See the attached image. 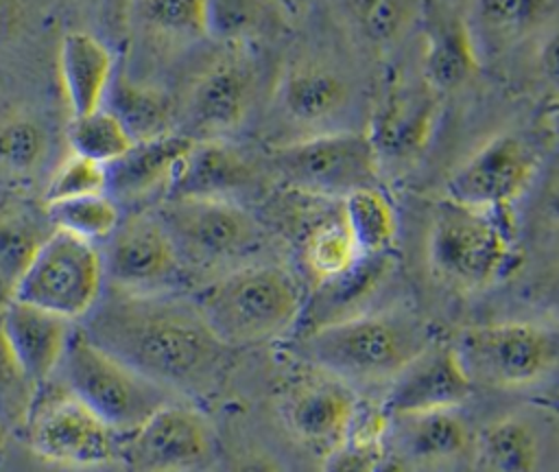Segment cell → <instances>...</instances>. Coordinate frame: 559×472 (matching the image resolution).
Listing matches in <instances>:
<instances>
[{
	"label": "cell",
	"mask_w": 559,
	"mask_h": 472,
	"mask_svg": "<svg viewBox=\"0 0 559 472\" xmlns=\"http://www.w3.org/2000/svg\"><path fill=\"white\" fill-rule=\"evenodd\" d=\"M81 330L105 352L183 396L216 391L234 363V347L205 323L197 304L173 293L140 295L103 291Z\"/></svg>",
	"instance_id": "1"
},
{
	"label": "cell",
	"mask_w": 559,
	"mask_h": 472,
	"mask_svg": "<svg viewBox=\"0 0 559 472\" xmlns=\"http://www.w3.org/2000/svg\"><path fill=\"white\" fill-rule=\"evenodd\" d=\"M437 334L408 308L367 310L293 337V354L343 382L391 380Z\"/></svg>",
	"instance_id": "2"
},
{
	"label": "cell",
	"mask_w": 559,
	"mask_h": 472,
	"mask_svg": "<svg viewBox=\"0 0 559 472\" xmlns=\"http://www.w3.org/2000/svg\"><path fill=\"white\" fill-rule=\"evenodd\" d=\"M522 264L518 219L463 205L448 197L432 203L426 229L430 278L454 293H485Z\"/></svg>",
	"instance_id": "3"
},
{
	"label": "cell",
	"mask_w": 559,
	"mask_h": 472,
	"mask_svg": "<svg viewBox=\"0 0 559 472\" xmlns=\"http://www.w3.org/2000/svg\"><path fill=\"white\" fill-rule=\"evenodd\" d=\"M304 299L288 267L260 260L223 271L192 297L212 332L234 350L293 334Z\"/></svg>",
	"instance_id": "4"
},
{
	"label": "cell",
	"mask_w": 559,
	"mask_h": 472,
	"mask_svg": "<svg viewBox=\"0 0 559 472\" xmlns=\"http://www.w3.org/2000/svg\"><path fill=\"white\" fill-rule=\"evenodd\" d=\"M362 92L358 76L341 55L304 46L280 63L266 96L269 122L282 133L277 142L362 129L358 118ZM275 144V142H273Z\"/></svg>",
	"instance_id": "5"
},
{
	"label": "cell",
	"mask_w": 559,
	"mask_h": 472,
	"mask_svg": "<svg viewBox=\"0 0 559 472\" xmlns=\"http://www.w3.org/2000/svg\"><path fill=\"white\" fill-rule=\"evenodd\" d=\"M266 173L306 199L343 201L356 190L380 186V164L365 129H347L269 144Z\"/></svg>",
	"instance_id": "6"
},
{
	"label": "cell",
	"mask_w": 559,
	"mask_h": 472,
	"mask_svg": "<svg viewBox=\"0 0 559 472\" xmlns=\"http://www.w3.org/2000/svg\"><path fill=\"white\" fill-rule=\"evenodd\" d=\"M548 140L546 127H513L489 135L452 168L441 197L518 219L515 208L528 197L546 162Z\"/></svg>",
	"instance_id": "7"
},
{
	"label": "cell",
	"mask_w": 559,
	"mask_h": 472,
	"mask_svg": "<svg viewBox=\"0 0 559 472\" xmlns=\"http://www.w3.org/2000/svg\"><path fill=\"white\" fill-rule=\"evenodd\" d=\"M450 343L474 387L520 389L559 367V328L533 319L465 326Z\"/></svg>",
	"instance_id": "8"
},
{
	"label": "cell",
	"mask_w": 559,
	"mask_h": 472,
	"mask_svg": "<svg viewBox=\"0 0 559 472\" xmlns=\"http://www.w3.org/2000/svg\"><path fill=\"white\" fill-rule=\"evenodd\" d=\"M155 216L186 267L234 269L251 262L266 240L260 219L231 199L166 197Z\"/></svg>",
	"instance_id": "9"
},
{
	"label": "cell",
	"mask_w": 559,
	"mask_h": 472,
	"mask_svg": "<svg viewBox=\"0 0 559 472\" xmlns=\"http://www.w3.org/2000/svg\"><path fill=\"white\" fill-rule=\"evenodd\" d=\"M378 96L371 101L365 131L378 155L380 170H408L428 151L443 98L424 79L417 57L393 59Z\"/></svg>",
	"instance_id": "10"
},
{
	"label": "cell",
	"mask_w": 559,
	"mask_h": 472,
	"mask_svg": "<svg viewBox=\"0 0 559 472\" xmlns=\"http://www.w3.org/2000/svg\"><path fill=\"white\" fill-rule=\"evenodd\" d=\"M59 367L70 393L116 433L135 428L162 404L175 400L170 391L90 341L81 326L74 328Z\"/></svg>",
	"instance_id": "11"
},
{
	"label": "cell",
	"mask_w": 559,
	"mask_h": 472,
	"mask_svg": "<svg viewBox=\"0 0 559 472\" xmlns=\"http://www.w3.org/2000/svg\"><path fill=\"white\" fill-rule=\"evenodd\" d=\"M22 433L31 452L52 465L90 470L118 461L120 433L72 396L63 380L37 387Z\"/></svg>",
	"instance_id": "12"
},
{
	"label": "cell",
	"mask_w": 559,
	"mask_h": 472,
	"mask_svg": "<svg viewBox=\"0 0 559 472\" xmlns=\"http://www.w3.org/2000/svg\"><path fill=\"white\" fill-rule=\"evenodd\" d=\"M103 291L100 249L63 229H52L20 275L11 297L76 321L87 317Z\"/></svg>",
	"instance_id": "13"
},
{
	"label": "cell",
	"mask_w": 559,
	"mask_h": 472,
	"mask_svg": "<svg viewBox=\"0 0 559 472\" xmlns=\"http://www.w3.org/2000/svg\"><path fill=\"white\" fill-rule=\"evenodd\" d=\"M216 455L210 420L194 406L166 402L135 428L120 433L124 472H201Z\"/></svg>",
	"instance_id": "14"
},
{
	"label": "cell",
	"mask_w": 559,
	"mask_h": 472,
	"mask_svg": "<svg viewBox=\"0 0 559 472\" xmlns=\"http://www.w3.org/2000/svg\"><path fill=\"white\" fill-rule=\"evenodd\" d=\"M100 256L107 288L122 293H173L186 275V264L164 225L146 212L120 219Z\"/></svg>",
	"instance_id": "15"
},
{
	"label": "cell",
	"mask_w": 559,
	"mask_h": 472,
	"mask_svg": "<svg viewBox=\"0 0 559 472\" xmlns=\"http://www.w3.org/2000/svg\"><path fill=\"white\" fill-rule=\"evenodd\" d=\"M260 85V66L249 50H231L216 59L188 92L181 133L192 140H227L249 120Z\"/></svg>",
	"instance_id": "16"
},
{
	"label": "cell",
	"mask_w": 559,
	"mask_h": 472,
	"mask_svg": "<svg viewBox=\"0 0 559 472\" xmlns=\"http://www.w3.org/2000/svg\"><path fill=\"white\" fill-rule=\"evenodd\" d=\"M461 22L480 70H498L559 22V0H467Z\"/></svg>",
	"instance_id": "17"
},
{
	"label": "cell",
	"mask_w": 559,
	"mask_h": 472,
	"mask_svg": "<svg viewBox=\"0 0 559 472\" xmlns=\"http://www.w3.org/2000/svg\"><path fill=\"white\" fill-rule=\"evenodd\" d=\"M310 369L282 389L277 406L288 433L325 455L345 441L358 396L341 378Z\"/></svg>",
	"instance_id": "18"
},
{
	"label": "cell",
	"mask_w": 559,
	"mask_h": 472,
	"mask_svg": "<svg viewBox=\"0 0 559 472\" xmlns=\"http://www.w3.org/2000/svg\"><path fill=\"white\" fill-rule=\"evenodd\" d=\"M472 393L474 382L452 343L437 337L389 380L380 404L391 417H397L437 409H461Z\"/></svg>",
	"instance_id": "19"
},
{
	"label": "cell",
	"mask_w": 559,
	"mask_h": 472,
	"mask_svg": "<svg viewBox=\"0 0 559 472\" xmlns=\"http://www.w3.org/2000/svg\"><path fill=\"white\" fill-rule=\"evenodd\" d=\"M393 269V251L360 256L345 271L312 284L310 293H306L304 308L293 330V337L367 312V306L384 288Z\"/></svg>",
	"instance_id": "20"
},
{
	"label": "cell",
	"mask_w": 559,
	"mask_h": 472,
	"mask_svg": "<svg viewBox=\"0 0 559 472\" xmlns=\"http://www.w3.org/2000/svg\"><path fill=\"white\" fill-rule=\"evenodd\" d=\"M262 166L227 140H194L166 197H214L240 201V194L255 190Z\"/></svg>",
	"instance_id": "21"
},
{
	"label": "cell",
	"mask_w": 559,
	"mask_h": 472,
	"mask_svg": "<svg viewBox=\"0 0 559 472\" xmlns=\"http://www.w3.org/2000/svg\"><path fill=\"white\" fill-rule=\"evenodd\" d=\"M2 332L24 374L39 387L59 369L74 321L11 297L0 308Z\"/></svg>",
	"instance_id": "22"
},
{
	"label": "cell",
	"mask_w": 559,
	"mask_h": 472,
	"mask_svg": "<svg viewBox=\"0 0 559 472\" xmlns=\"http://www.w3.org/2000/svg\"><path fill=\"white\" fill-rule=\"evenodd\" d=\"M194 140L173 131L135 142L122 157L107 164V194L120 201H140L157 190L168 192L179 164Z\"/></svg>",
	"instance_id": "23"
},
{
	"label": "cell",
	"mask_w": 559,
	"mask_h": 472,
	"mask_svg": "<svg viewBox=\"0 0 559 472\" xmlns=\"http://www.w3.org/2000/svg\"><path fill=\"white\" fill-rule=\"evenodd\" d=\"M424 35L417 50V66L428 85L441 96L463 90L483 70L472 52L461 15L424 13Z\"/></svg>",
	"instance_id": "24"
},
{
	"label": "cell",
	"mask_w": 559,
	"mask_h": 472,
	"mask_svg": "<svg viewBox=\"0 0 559 472\" xmlns=\"http://www.w3.org/2000/svg\"><path fill=\"white\" fill-rule=\"evenodd\" d=\"M341 9L354 46L376 61L397 59L424 17L421 0H343Z\"/></svg>",
	"instance_id": "25"
},
{
	"label": "cell",
	"mask_w": 559,
	"mask_h": 472,
	"mask_svg": "<svg viewBox=\"0 0 559 472\" xmlns=\"http://www.w3.org/2000/svg\"><path fill=\"white\" fill-rule=\"evenodd\" d=\"M59 76L72 116L90 114L105 105L116 76L114 55L98 37L72 31L59 46Z\"/></svg>",
	"instance_id": "26"
},
{
	"label": "cell",
	"mask_w": 559,
	"mask_h": 472,
	"mask_svg": "<svg viewBox=\"0 0 559 472\" xmlns=\"http://www.w3.org/2000/svg\"><path fill=\"white\" fill-rule=\"evenodd\" d=\"M286 26L282 0H203V35L231 50H249Z\"/></svg>",
	"instance_id": "27"
},
{
	"label": "cell",
	"mask_w": 559,
	"mask_h": 472,
	"mask_svg": "<svg viewBox=\"0 0 559 472\" xmlns=\"http://www.w3.org/2000/svg\"><path fill=\"white\" fill-rule=\"evenodd\" d=\"M400 457L413 463H445L472 446V428L461 409H437L391 417Z\"/></svg>",
	"instance_id": "28"
},
{
	"label": "cell",
	"mask_w": 559,
	"mask_h": 472,
	"mask_svg": "<svg viewBox=\"0 0 559 472\" xmlns=\"http://www.w3.org/2000/svg\"><path fill=\"white\" fill-rule=\"evenodd\" d=\"M52 229L46 208L20 199L0 201V308L11 299L20 275Z\"/></svg>",
	"instance_id": "29"
},
{
	"label": "cell",
	"mask_w": 559,
	"mask_h": 472,
	"mask_svg": "<svg viewBox=\"0 0 559 472\" xmlns=\"http://www.w3.org/2000/svg\"><path fill=\"white\" fill-rule=\"evenodd\" d=\"M476 444L487 472H539L542 433L524 413L496 417L480 430Z\"/></svg>",
	"instance_id": "30"
},
{
	"label": "cell",
	"mask_w": 559,
	"mask_h": 472,
	"mask_svg": "<svg viewBox=\"0 0 559 472\" xmlns=\"http://www.w3.org/2000/svg\"><path fill=\"white\" fill-rule=\"evenodd\" d=\"M103 107L124 125L135 142L175 131L177 111L173 101L164 92L127 76H114Z\"/></svg>",
	"instance_id": "31"
},
{
	"label": "cell",
	"mask_w": 559,
	"mask_h": 472,
	"mask_svg": "<svg viewBox=\"0 0 559 472\" xmlns=\"http://www.w3.org/2000/svg\"><path fill=\"white\" fill-rule=\"evenodd\" d=\"M299 258L312 284L345 271L360 258L343 219L341 201L332 212L308 221V225L301 229Z\"/></svg>",
	"instance_id": "32"
},
{
	"label": "cell",
	"mask_w": 559,
	"mask_h": 472,
	"mask_svg": "<svg viewBox=\"0 0 559 472\" xmlns=\"http://www.w3.org/2000/svg\"><path fill=\"white\" fill-rule=\"evenodd\" d=\"M341 212L360 256L393 251L397 212L382 186H369L341 201Z\"/></svg>",
	"instance_id": "33"
},
{
	"label": "cell",
	"mask_w": 559,
	"mask_h": 472,
	"mask_svg": "<svg viewBox=\"0 0 559 472\" xmlns=\"http://www.w3.org/2000/svg\"><path fill=\"white\" fill-rule=\"evenodd\" d=\"M44 208L55 229H63L94 245L105 243L122 219L118 201L107 192L44 203Z\"/></svg>",
	"instance_id": "34"
},
{
	"label": "cell",
	"mask_w": 559,
	"mask_h": 472,
	"mask_svg": "<svg viewBox=\"0 0 559 472\" xmlns=\"http://www.w3.org/2000/svg\"><path fill=\"white\" fill-rule=\"evenodd\" d=\"M68 140L72 153L105 166L122 157L135 144L124 125L107 107L72 116Z\"/></svg>",
	"instance_id": "35"
},
{
	"label": "cell",
	"mask_w": 559,
	"mask_h": 472,
	"mask_svg": "<svg viewBox=\"0 0 559 472\" xmlns=\"http://www.w3.org/2000/svg\"><path fill=\"white\" fill-rule=\"evenodd\" d=\"M50 140L44 125L28 116L0 120V170L26 177L33 175L48 157Z\"/></svg>",
	"instance_id": "36"
},
{
	"label": "cell",
	"mask_w": 559,
	"mask_h": 472,
	"mask_svg": "<svg viewBox=\"0 0 559 472\" xmlns=\"http://www.w3.org/2000/svg\"><path fill=\"white\" fill-rule=\"evenodd\" d=\"M520 61L528 90L544 107L559 103V22L542 33Z\"/></svg>",
	"instance_id": "37"
},
{
	"label": "cell",
	"mask_w": 559,
	"mask_h": 472,
	"mask_svg": "<svg viewBox=\"0 0 559 472\" xmlns=\"http://www.w3.org/2000/svg\"><path fill=\"white\" fill-rule=\"evenodd\" d=\"M100 192H107V166L83 155L70 153L52 170L44 190V203Z\"/></svg>",
	"instance_id": "38"
},
{
	"label": "cell",
	"mask_w": 559,
	"mask_h": 472,
	"mask_svg": "<svg viewBox=\"0 0 559 472\" xmlns=\"http://www.w3.org/2000/svg\"><path fill=\"white\" fill-rule=\"evenodd\" d=\"M515 299L533 321L559 328V258H550L518 278Z\"/></svg>",
	"instance_id": "39"
},
{
	"label": "cell",
	"mask_w": 559,
	"mask_h": 472,
	"mask_svg": "<svg viewBox=\"0 0 559 472\" xmlns=\"http://www.w3.org/2000/svg\"><path fill=\"white\" fill-rule=\"evenodd\" d=\"M37 385L24 374L0 326V417L11 426H24Z\"/></svg>",
	"instance_id": "40"
},
{
	"label": "cell",
	"mask_w": 559,
	"mask_h": 472,
	"mask_svg": "<svg viewBox=\"0 0 559 472\" xmlns=\"http://www.w3.org/2000/svg\"><path fill=\"white\" fill-rule=\"evenodd\" d=\"M531 227L546 245H559V157L542 166L531 192Z\"/></svg>",
	"instance_id": "41"
},
{
	"label": "cell",
	"mask_w": 559,
	"mask_h": 472,
	"mask_svg": "<svg viewBox=\"0 0 559 472\" xmlns=\"http://www.w3.org/2000/svg\"><path fill=\"white\" fill-rule=\"evenodd\" d=\"M146 17L153 26L190 35H203V0H146Z\"/></svg>",
	"instance_id": "42"
},
{
	"label": "cell",
	"mask_w": 559,
	"mask_h": 472,
	"mask_svg": "<svg viewBox=\"0 0 559 472\" xmlns=\"http://www.w3.org/2000/svg\"><path fill=\"white\" fill-rule=\"evenodd\" d=\"M382 452L384 446H360L343 441L323 455L321 472H371Z\"/></svg>",
	"instance_id": "43"
},
{
	"label": "cell",
	"mask_w": 559,
	"mask_h": 472,
	"mask_svg": "<svg viewBox=\"0 0 559 472\" xmlns=\"http://www.w3.org/2000/svg\"><path fill=\"white\" fill-rule=\"evenodd\" d=\"M227 472H284L280 461L260 448H245L229 457Z\"/></svg>",
	"instance_id": "44"
},
{
	"label": "cell",
	"mask_w": 559,
	"mask_h": 472,
	"mask_svg": "<svg viewBox=\"0 0 559 472\" xmlns=\"http://www.w3.org/2000/svg\"><path fill=\"white\" fill-rule=\"evenodd\" d=\"M371 472H415L413 465L408 461H404L400 455H386L382 452V457L378 459V463L373 465Z\"/></svg>",
	"instance_id": "45"
},
{
	"label": "cell",
	"mask_w": 559,
	"mask_h": 472,
	"mask_svg": "<svg viewBox=\"0 0 559 472\" xmlns=\"http://www.w3.org/2000/svg\"><path fill=\"white\" fill-rule=\"evenodd\" d=\"M533 402H535L542 411H548V413L555 417V422L559 424V389L548 391V393H542V396H537Z\"/></svg>",
	"instance_id": "46"
},
{
	"label": "cell",
	"mask_w": 559,
	"mask_h": 472,
	"mask_svg": "<svg viewBox=\"0 0 559 472\" xmlns=\"http://www.w3.org/2000/svg\"><path fill=\"white\" fill-rule=\"evenodd\" d=\"M544 127L550 133V138L555 142H559V103L546 107V111H544Z\"/></svg>",
	"instance_id": "47"
},
{
	"label": "cell",
	"mask_w": 559,
	"mask_h": 472,
	"mask_svg": "<svg viewBox=\"0 0 559 472\" xmlns=\"http://www.w3.org/2000/svg\"><path fill=\"white\" fill-rule=\"evenodd\" d=\"M15 22V7L9 0H0V33L9 31Z\"/></svg>",
	"instance_id": "48"
},
{
	"label": "cell",
	"mask_w": 559,
	"mask_h": 472,
	"mask_svg": "<svg viewBox=\"0 0 559 472\" xmlns=\"http://www.w3.org/2000/svg\"><path fill=\"white\" fill-rule=\"evenodd\" d=\"M9 437H11V426L0 417V461H2V459H4V455H7Z\"/></svg>",
	"instance_id": "49"
},
{
	"label": "cell",
	"mask_w": 559,
	"mask_h": 472,
	"mask_svg": "<svg viewBox=\"0 0 559 472\" xmlns=\"http://www.w3.org/2000/svg\"><path fill=\"white\" fill-rule=\"evenodd\" d=\"M282 2H284V4H286V0H282Z\"/></svg>",
	"instance_id": "50"
}]
</instances>
